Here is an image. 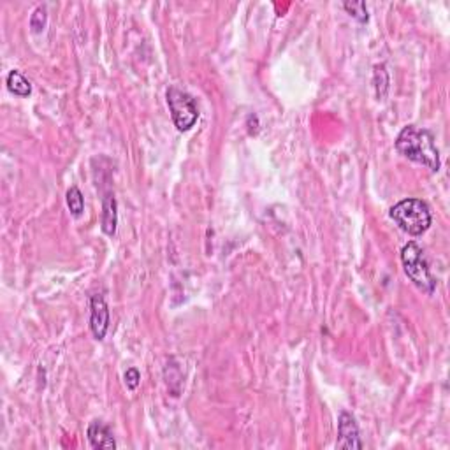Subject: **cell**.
Here are the masks:
<instances>
[{"instance_id":"8","label":"cell","mask_w":450,"mask_h":450,"mask_svg":"<svg viewBox=\"0 0 450 450\" xmlns=\"http://www.w3.org/2000/svg\"><path fill=\"white\" fill-rule=\"evenodd\" d=\"M118 206H116V199L112 192H105L102 197V217H101V227L104 234L115 236L116 225H118Z\"/></svg>"},{"instance_id":"9","label":"cell","mask_w":450,"mask_h":450,"mask_svg":"<svg viewBox=\"0 0 450 450\" xmlns=\"http://www.w3.org/2000/svg\"><path fill=\"white\" fill-rule=\"evenodd\" d=\"M7 88L18 97H28L32 94V84L20 70H11L7 76Z\"/></svg>"},{"instance_id":"12","label":"cell","mask_w":450,"mask_h":450,"mask_svg":"<svg viewBox=\"0 0 450 450\" xmlns=\"http://www.w3.org/2000/svg\"><path fill=\"white\" fill-rule=\"evenodd\" d=\"M46 21H48V14H46V7L39 6L37 9L32 13L30 16V28L35 34H41L46 28Z\"/></svg>"},{"instance_id":"1","label":"cell","mask_w":450,"mask_h":450,"mask_svg":"<svg viewBox=\"0 0 450 450\" xmlns=\"http://www.w3.org/2000/svg\"><path fill=\"white\" fill-rule=\"evenodd\" d=\"M396 150L408 160L425 165L431 171L439 169V151L436 148L435 136L429 130L406 125L396 139Z\"/></svg>"},{"instance_id":"3","label":"cell","mask_w":450,"mask_h":450,"mask_svg":"<svg viewBox=\"0 0 450 450\" xmlns=\"http://www.w3.org/2000/svg\"><path fill=\"white\" fill-rule=\"evenodd\" d=\"M401 262H403L404 273L413 281L417 288H420L425 294H432L436 288L435 278L431 276L428 260H425L424 252L417 243H408L401 250Z\"/></svg>"},{"instance_id":"10","label":"cell","mask_w":450,"mask_h":450,"mask_svg":"<svg viewBox=\"0 0 450 450\" xmlns=\"http://www.w3.org/2000/svg\"><path fill=\"white\" fill-rule=\"evenodd\" d=\"M67 206L74 217H81L84 211V197L77 186H70L67 190Z\"/></svg>"},{"instance_id":"7","label":"cell","mask_w":450,"mask_h":450,"mask_svg":"<svg viewBox=\"0 0 450 450\" xmlns=\"http://www.w3.org/2000/svg\"><path fill=\"white\" fill-rule=\"evenodd\" d=\"M88 442L94 449H116V442L112 438V432L104 422L94 420L88 425Z\"/></svg>"},{"instance_id":"13","label":"cell","mask_w":450,"mask_h":450,"mask_svg":"<svg viewBox=\"0 0 450 450\" xmlns=\"http://www.w3.org/2000/svg\"><path fill=\"white\" fill-rule=\"evenodd\" d=\"M123 378H125V385L129 387L130 390H136L137 385H139L141 382V373L139 369L136 368H129L125 371V375H123Z\"/></svg>"},{"instance_id":"4","label":"cell","mask_w":450,"mask_h":450,"mask_svg":"<svg viewBox=\"0 0 450 450\" xmlns=\"http://www.w3.org/2000/svg\"><path fill=\"white\" fill-rule=\"evenodd\" d=\"M165 98H167L169 111H171L176 129L179 132H186V130L192 129L197 123V120H199V108H197L195 98L188 91L181 90L178 86L167 88Z\"/></svg>"},{"instance_id":"5","label":"cell","mask_w":450,"mask_h":450,"mask_svg":"<svg viewBox=\"0 0 450 450\" xmlns=\"http://www.w3.org/2000/svg\"><path fill=\"white\" fill-rule=\"evenodd\" d=\"M338 449H362V442L359 438V425L355 422V417L348 411H341L338 418Z\"/></svg>"},{"instance_id":"2","label":"cell","mask_w":450,"mask_h":450,"mask_svg":"<svg viewBox=\"0 0 450 450\" xmlns=\"http://www.w3.org/2000/svg\"><path fill=\"white\" fill-rule=\"evenodd\" d=\"M390 218L410 236H420L431 225V210L420 199H403L390 207Z\"/></svg>"},{"instance_id":"11","label":"cell","mask_w":450,"mask_h":450,"mask_svg":"<svg viewBox=\"0 0 450 450\" xmlns=\"http://www.w3.org/2000/svg\"><path fill=\"white\" fill-rule=\"evenodd\" d=\"M345 9L350 13V16H354L355 20L361 21V23H364V21H368V7H366V4L362 2V0H357V2H345L343 4Z\"/></svg>"},{"instance_id":"6","label":"cell","mask_w":450,"mask_h":450,"mask_svg":"<svg viewBox=\"0 0 450 450\" xmlns=\"http://www.w3.org/2000/svg\"><path fill=\"white\" fill-rule=\"evenodd\" d=\"M90 329L97 340H104L109 327V309L102 295H94L90 301Z\"/></svg>"}]
</instances>
